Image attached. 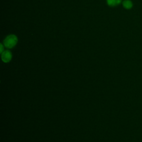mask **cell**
Wrapping results in <instances>:
<instances>
[{
  "instance_id": "obj_1",
  "label": "cell",
  "mask_w": 142,
  "mask_h": 142,
  "mask_svg": "<svg viewBox=\"0 0 142 142\" xmlns=\"http://www.w3.org/2000/svg\"><path fill=\"white\" fill-rule=\"evenodd\" d=\"M18 39L16 36L10 35L7 36L4 41V45L7 48H12L17 43Z\"/></svg>"
},
{
  "instance_id": "obj_2",
  "label": "cell",
  "mask_w": 142,
  "mask_h": 142,
  "mask_svg": "<svg viewBox=\"0 0 142 142\" xmlns=\"http://www.w3.org/2000/svg\"><path fill=\"white\" fill-rule=\"evenodd\" d=\"M12 55L10 51H5L2 53L1 58L3 62L8 63L10 62L11 59H12Z\"/></svg>"
},
{
  "instance_id": "obj_3",
  "label": "cell",
  "mask_w": 142,
  "mask_h": 142,
  "mask_svg": "<svg viewBox=\"0 0 142 142\" xmlns=\"http://www.w3.org/2000/svg\"><path fill=\"white\" fill-rule=\"evenodd\" d=\"M122 0H107V3L110 6H115L120 3Z\"/></svg>"
},
{
  "instance_id": "obj_4",
  "label": "cell",
  "mask_w": 142,
  "mask_h": 142,
  "mask_svg": "<svg viewBox=\"0 0 142 142\" xmlns=\"http://www.w3.org/2000/svg\"><path fill=\"white\" fill-rule=\"evenodd\" d=\"M123 5L124 8L126 9H130L133 6V3L130 0H125L123 2Z\"/></svg>"
},
{
  "instance_id": "obj_5",
  "label": "cell",
  "mask_w": 142,
  "mask_h": 142,
  "mask_svg": "<svg viewBox=\"0 0 142 142\" xmlns=\"http://www.w3.org/2000/svg\"><path fill=\"white\" fill-rule=\"evenodd\" d=\"M3 52V46L2 44H1V50H0V52L2 53Z\"/></svg>"
}]
</instances>
